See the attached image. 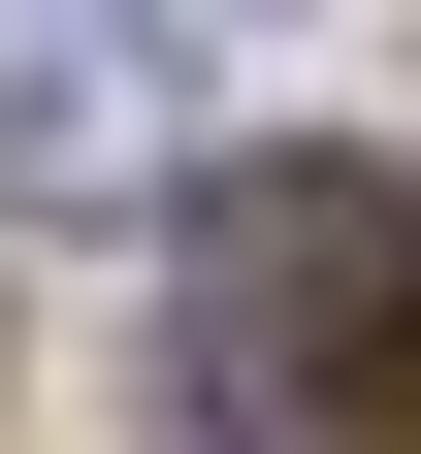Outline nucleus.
<instances>
[{
    "instance_id": "obj_1",
    "label": "nucleus",
    "mask_w": 421,
    "mask_h": 454,
    "mask_svg": "<svg viewBox=\"0 0 421 454\" xmlns=\"http://www.w3.org/2000/svg\"><path fill=\"white\" fill-rule=\"evenodd\" d=\"M162 422H195V454H389L421 422V195H389V162H195Z\"/></svg>"
},
{
    "instance_id": "obj_2",
    "label": "nucleus",
    "mask_w": 421,
    "mask_h": 454,
    "mask_svg": "<svg viewBox=\"0 0 421 454\" xmlns=\"http://www.w3.org/2000/svg\"><path fill=\"white\" fill-rule=\"evenodd\" d=\"M0 162L33 195H130L162 162V0H0Z\"/></svg>"
}]
</instances>
